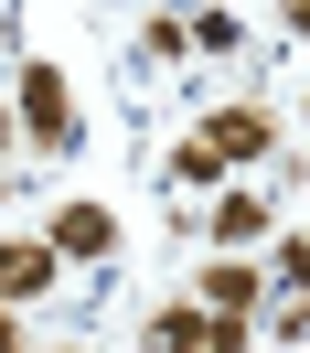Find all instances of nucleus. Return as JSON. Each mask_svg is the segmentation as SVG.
Masks as SVG:
<instances>
[{"instance_id":"1","label":"nucleus","mask_w":310,"mask_h":353,"mask_svg":"<svg viewBox=\"0 0 310 353\" xmlns=\"http://www.w3.org/2000/svg\"><path fill=\"white\" fill-rule=\"evenodd\" d=\"M11 118H22V139H32L43 161H65V150H75V86H65V65L32 54V65L11 75Z\"/></svg>"},{"instance_id":"2","label":"nucleus","mask_w":310,"mask_h":353,"mask_svg":"<svg viewBox=\"0 0 310 353\" xmlns=\"http://www.w3.org/2000/svg\"><path fill=\"white\" fill-rule=\"evenodd\" d=\"M43 246H54L65 268L118 257V203H86V193H75V203H54V214H43Z\"/></svg>"},{"instance_id":"3","label":"nucleus","mask_w":310,"mask_h":353,"mask_svg":"<svg viewBox=\"0 0 310 353\" xmlns=\"http://www.w3.org/2000/svg\"><path fill=\"white\" fill-rule=\"evenodd\" d=\"M65 289V257H54L43 236H0V310H32Z\"/></svg>"},{"instance_id":"4","label":"nucleus","mask_w":310,"mask_h":353,"mask_svg":"<svg viewBox=\"0 0 310 353\" xmlns=\"http://www.w3.org/2000/svg\"><path fill=\"white\" fill-rule=\"evenodd\" d=\"M203 139H214V150H225V172H236V161H267V150H278V118L236 97V108H203Z\"/></svg>"},{"instance_id":"5","label":"nucleus","mask_w":310,"mask_h":353,"mask_svg":"<svg viewBox=\"0 0 310 353\" xmlns=\"http://www.w3.org/2000/svg\"><path fill=\"white\" fill-rule=\"evenodd\" d=\"M236 246H278V203L267 193H214V257H236Z\"/></svg>"},{"instance_id":"6","label":"nucleus","mask_w":310,"mask_h":353,"mask_svg":"<svg viewBox=\"0 0 310 353\" xmlns=\"http://www.w3.org/2000/svg\"><path fill=\"white\" fill-rule=\"evenodd\" d=\"M193 300L214 310V321H246V310L267 300V279H257V268H246V257H203V279H193Z\"/></svg>"},{"instance_id":"7","label":"nucleus","mask_w":310,"mask_h":353,"mask_svg":"<svg viewBox=\"0 0 310 353\" xmlns=\"http://www.w3.org/2000/svg\"><path fill=\"white\" fill-rule=\"evenodd\" d=\"M203 343H214V310L203 300H172V310L139 321V353H203Z\"/></svg>"},{"instance_id":"8","label":"nucleus","mask_w":310,"mask_h":353,"mask_svg":"<svg viewBox=\"0 0 310 353\" xmlns=\"http://www.w3.org/2000/svg\"><path fill=\"white\" fill-rule=\"evenodd\" d=\"M161 172H172V182H182V193H236V182H225V150H214V139H203V129H193V139H182V150H172V161H161Z\"/></svg>"},{"instance_id":"9","label":"nucleus","mask_w":310,"mask_h":353,"mask_svg":"<svg viewBox=\"0 0 310 353\" xmlns=\"http://www.w3.org/2000/svg\"><path fill=\"white\" fill-rule=\"evenodd\" d=\"M139 54H150V65H182V54H203V43H193V11H150V22H139Z\"/></svg>"},{"instance_id":"10","label":"nucleus","mask_w":310,"mask_h":353,"mask_svg":"<svg viewBox=\"0 0 310 353\" xmlns=\"http://www.w3.org/2000/svg\"><path fill=\"white\" fill-rule=\"evenodd\" d=\"M267 289H310V236L278 225V246H267Z\"/></svg>"},{"instance_id":"11","label":"nucleus","mask_w":310,"mask_h":353,"mask_svg":"<svg viewBox=\"0 0 310 353\" xmlns=\"http://www.w3.org/2000/svg\"><path fill=\"white\" fill-rule=\"evenodd\" d=\"M193 43H203V54H236L246 22H236V11H193Z\"/></svg>"},{"instance_id":"12","label":"nucleus","mask_w":310,"mask_h":353,"mask_svg":"<svg viewBox=\"0 0 310 353\" xmlns=\"http://www.w3.org/2000/svg\"><path fill=\"white\" fill-rule=\"evenodd\" d=\"M203 353H246V321H214V343H203Z\"/></svg>"},{"instance_id":"13","label":"nucleus","mask_w":310,"mask_h":353,"mask_svg":"<svg viewBox=\"0 0 310 353\" xmlns=\"http://www.w3.org/2000/svg\"><path fill=\"white\" fill-rule=\"evenodd\" d=\"M11 139H22V118H11V108H0V150H11Z\"/></svg>"},{"instance_id":"14","label":"nucleus","mask_w":310,"mask_h":353,"mask_svg":"<svg viewBox=\"0 0 310 353\" xmlns=\"http://www.w3.org/2000/svg\"><path fill=\"white\" fill-rule=\"evenodd\" d=\"M0 353H22V332H11V310H0Z\"/></svg>"},{"instance_id":"15","label":"nucleus","mask_w":310,"mask_h":353,"mask_svg":"<svg viewBox=\"0 0 310 353\" xmlns=\"http://www.w3.org/2000/svg\"><path fill=\"white\" fill-rule=\"evenodd\" d=\"M65 353H75V343H65Z\"/></svg>"}]
</instances>
